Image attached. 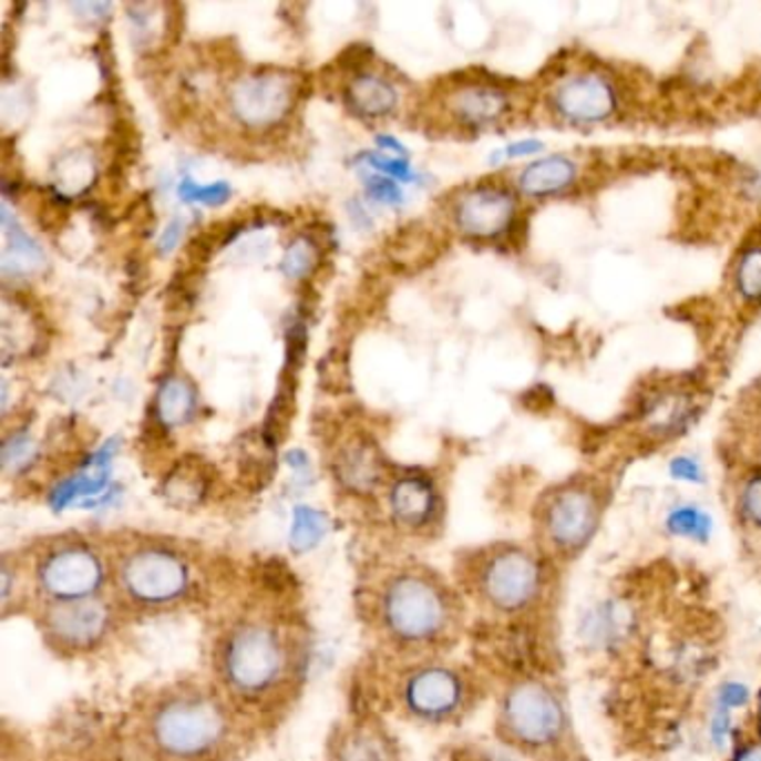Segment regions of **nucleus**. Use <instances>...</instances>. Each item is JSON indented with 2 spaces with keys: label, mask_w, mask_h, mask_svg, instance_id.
I'll return each mask as SVG.
<instances>
[{
  "label": "nucleus",
  "mask_w": 761,
  "mask_h": 761,
  "mask_svg": "<svg viewBox=\"0 0 761 761\" xmlns=\"http://www.w3.org/2000/svg\"><path fill=\"white\" fill-rule=\"evenodd\" d=\"M455 619L459 613L453 594L424 569H404L382 589L380 621L395 644L433 646L453 630Z\"/></svg>",
  "instance_id": "1"
},
{
  "label": "nucleus",
  "mask_w": 761,
  "mask_h": 761,
  "mask_svg": "<svg viewBox=\"0 0 761 761\" xmlns=\"http://www.w3.org/2000/svg\"><path fill=\"white\" fill-rule=\"evenodd\" d=\"M230 717L213 695L179 692L150 717V739L166 759L197 761L210 757L228 737Z\"/></svg>",
  "instance_id": "2"
},
{
  "label": "nucleus",
  "mask_w": 761,
  "mask_h": 761,
  "mask_svg": "<svg viewBox=\"0 0 761 761\" xmlns=\"http://www.w3.org/2000/svg\"><path fill=\"white\" fill-rule=\"evenodd\" d=\"M470 574L479 598L501 615H523L545 596V563L521 545H496L481 552Z\"/></svg>",
  "instance_id": "3"
},
{
  "label": "nucleus",
  "mask_w": 761,
  "mask_h": 761,
  "mask_svg": "<svg viewBox=\"0 0 761 761\" xmlns=\"http://www.w3.org/2000/svg\"><path fill=\"white\" fill-rule=\"evenodd\" d=\"M286 670V646L266 624L235 628L219 652L224 683L241 699H259L279 686Z\"/></svg>",
  "instance_id": "4"
},
{
  "label": "nucleus",
  "mask_w": 761,
  "mask_h": 761,
  "mask_svg": "<svg viewBox=\"0 0 761 761\" xmlns=\"http://www.w3.org/2000/svg\"><path fill=\"white\" fill-rule=\"evenodd\" d=\"M567 712L558 692L538 679L514 683L498 714V730L505 741L523 750L558 748L567 734Z\"/></svg>",
  "instance_id": "5"
},
{
  "label": "nucleus",
  "mask_w": 761,
  "mask_h": 761,
  "mask_svg": "<svg viewBox=\"0 0 761 761\" xmlns=\"http://www.w3.org/2000/svg\"><path fill=\"white\" fill-rule=\"evenodd\" d=\"M603 512L605 498L598 485L569 481L554 487L538 514L545 545L558 556H578L598 534Z\"/></svg>",
  "instance_id": "6"
},
{
  "label": "nucleus",
  "mask_w": 761,
  "mask_h": 761,
  "mask_svg": "<svg viewBox=\"0 0 761 761\" xmlns=\"http://www.w3.org/2000/svg\"><path fill=\"white\" fill-rule=\"evenodd\" d=\"M121 594L143 607H166L182 600L193 585L188 561L168 545H138L116 565Z\"/></svg>",
  "instance_id": "7"
},
{
  "label": "nucleus",
  "mask_w": 761,
  "mask_h": 761,
  "mask_svg": "<svg viewBox=\"0 0 761 761\" xmlns=\"http://www.w3.org/2000/svg\"><path fill=\"white\" fill-rule=\"evenodd\" d=\"M547 103L561 123L589 127L617 116L621 107V90L607 72L585 68L565 72L549 90Z\"/></svg>",
  "instance_id": "8"
},
{
  "label": "nucleus",
  "mask_w": 761,
  "mask_h": 761,
  "mask_svg": "<svg viewBox=\"0 0 761 761\" xmlns=\"http://www.w3.org/2000/svg\"><path fill=\"white\" fill-rule=\"evenodd\" d=\"M37 580L50 603L94 598L105 583V563L88 543H56L39 558Z\"/></svg>",
  "instance_id": "9"
},
{
  "label": "nucleus",
  "mask_w": 761,
  "mask_h": 761,
  "mask_svg": "<svg viewBox=\"0 0 761 761\" xmlns=\"http://www.w3.org/2000/svg\"><path fill=\"white\" fill-rule=\"evenodd\" d=\"M297 101V79L281 70L250 72L237 79L228 90L233 116L250 127L266 130L279 125Z\"/></svg>",
  "instance_id": "10"
},
{
  "label": "nucleus",
  "mask_w": 761,
  "mask_h": 761,
  "mask_svg": "<svg viewBox=\"0 0 761 761\" xmlns=\"http://www.w3.org/2000/svg\"><path fill=\"white\" fill-rule=\"evenodd\" d=\"M402 701L415 719L444 723L465 708L467 681L453 668L422 666L404 679Z\"/></svg>",
  "instance_id": "11"
},
{
  "label": "nucleus",
  "mask_w": 761,
  "mask_h": 761,
  "mask_svg": "<svg viewBox=\"0 0 761 761\" xmlns=\"http://www.w3.org/2000/svg\"><path fill=\"white\" fill-rule=\"evenodd\" d=\"M110 628V607L99 596L50 603L43 633L61 652H88L103 641Z\"/></svg>",
  "instance_id": "12"
},
{
  "label": "nucleus",
  "mask_w": 761,
  "mask_h": 761,
  "mask_svg": "<svg viewBox=\"0 0 761 761\" xmlns=\"http://www.w3.org/2000/svg\"><path fill=\"white\" fill-rule=\"evenodd\" d=\"M518 217L516 195L498 184H481L459 197L453 206V222L465 237L496 241L505 237Z\"/></svg>",
  "instance_id": "13"
},
{
  "label": "nucleus",
  "mask_w": 761,
  "mask_h": 761,
  "mask_svg": "<svg viewBox=\"0 0 761 761\" xmlns=\"http://www.w3.org/2000/svg\"><path fill=\"white\" fill-rule=\"evenodd\" d=\"M446 107L461 125L483 130V127L498 125L510 116L512 96L501 85L472 81V83L453 88L449 92Z\"/></svg>",
  "instance_id": "14"
},
{
  "label": "nucleus",
  "mask_w": 761,
  "mask_h": 761,
  "mask_svg": "<svg viewBox=\"0 0 761 761\" xmlns=\"http://www.w3.org/2000/svg\"><path fill=\"white\" fill-rule=\"evenodd\" d=\"M578 164L567 155H547L527 164L518 179V193L529 199H552L567 195L578 182Z\"/></svg>",
  "instance_id": "15"
},
{
  "label": "nucleus",
  "mask_w": 761,
  "mask_h": 761,
  "mask_svg": "<svg viewBox=\"0 0 761 761\" xmlns=\"http://www.w3.org/2000/svg\"><path fill=\"white\" fill-rule=\"evenodd\" d=\"M393 518L409 529H424L433 523L440 501L433 483L424 476H404L389 492Z\"/></svg>",
  "instance_id": "16"
},
{
  "label": "nucleus",
  "mask_w": 761,
  "mask_h": 761,
  "mask_svg": "<svg viewBox=\"0 0 761 761\" xmlns=\"http://www.w3.org/2000/svg\"><path fill=\"white\" fill-rule=\"evenodd\" d=\"M336 474L347 490L367 494L382 483L384 461L371 440L356 438L340 449L336 461Z\"/></svg>",
  "instance_id": "17"
},
{
  "label": "nucleus",
  "mask_w": 761,
  "mask_h": 761,
  "mask_svg": "<svg viewBox=\"0 0 761 761\" xmlns=\"http://www.w3.org/2000/svg\"><path fill=\"white\" fill-rule=\"evenodd\" d=\"M633 628V615L619 600H600L580 617L578 637L594 650L619 646Z\"/></svg>",
  "instance_id": "18"
},
{
  "label": "nucleus",
  "mask_w": 761,
  "mask_h": 761,
  "mask_svg": "<svg viewBox=\"0 0 761 761\" xmlns=\"http://www.w3.org/2000/svg\"><path fill=\"white\" fill-rule=\"evenodd\" d=\"M116 444L119 440L112 438L107 440L92 459L88 461V465H83L81 472H76L72 479L63 481L54 492H52V505L54 510H63L68 505H72L79 498L85 496H94L99 494L105 485H107V476H110V463L116 453Z\"/></svg>",
  "instance_id": "19"
},
{
  "label": "nucleus",
  "mask_w": 761,
  "mask_h": 761,
  "mask_svg": "<svg viewBox=\"0 0 761 761\" xmlns=\"http://www.w3.org/2000/svg\"><path fill=\"white\" fill-rule=\"evenodd\" d=\"M3 230L8 235L3 259H0L3 275L6 277H30V275H37L39 270H43L45 255H43L41 246L19 226V222L10 213L8 202L3 204Z\"/></svg>",
  "instance_id": "20"
},
{
  "label": "nucleus",
  "mask_w": 761,
  "mask_h": 761,
  "mask_svg": "<svg viewBox=\"0 0 761 761\" xmlns=\"http://www.w3.org/2000/svg\"><path fill=\"white\" fill-rule=\"evenodd\" d=\"M347 103L367 119H382L398 105V90L384 76L360 74L347 88Z\"/></svg>",
  "instance_id": "21"
},
{
  "label": "nucleus",
  "mask_w": 761,
  "mask_h": 761,
  "mask_svg": "<svg viewBox=\"0 0 761 761\" xmlns=\"http://www.w3.org/2000/svg\"><path fill=\"white\" fill-rule=\"evenodd\" d=\"M338 761H398L393 741L378 728H356L338 748Z\"/></svg>",
  "instance_id": "22"
},
{
  "label": "nucleus",
  "mask_w": 761,
  "mask_h": 761,
  "mask_svg": "<svg viewBox=\"0 0 761 761\" xmlns=\"http://www.w3.org/2000/svg\"><path fill=\"white\" fill-rule=\"evenodd\" d=\"M157 418L164 426H179L186 424L195 409H197V395L191 382L184 378H168L157 391Z\"/></svg>",
  "instance_id": "23"
},
{
  "label": "nucleus",
  "mask_w": 761,
  "mask_h": 761,
  "mask_svg": "<svg viewBox=\"0 0 761 761\" xmlns=\"http://www.w3.org/2000/svg\"><path fill=\"white\" fill-rule=\"evenodd\" d=\"M56 188L65 197L85 195L96 182V164L88 150H72L63 155L54 166Z\"/></svg>",
  "instance_id": "24"
},
{
  "label": "nucleus",
  "mask_w": 761,
  "mask_h": 761,
  "mask_svg": "<svg viewBox=\"0 0 761 761\" xmlns=\"http://www.w3.org/2000/svg\"><path fill=\"white\" fill-rule=\"evenodd\" d=\"M208 479L197 461L179 463L164 481V496L177 507H193L204 501Z\"/></svg>",
  "instance_id": "25"
},
{
  "label": "nucleus",
  "mask_w": 761,
  "mask_h": 761,
  "mask_svg": "<svg viewBox=\"0 0 761 761\" xmlns=\"http://www.w3.org/2000/svg\"><path fill=\"white\" fill-rule=\"evenodd\" d=\"M666 532L677 536V538H686V541H695L699 545H706L712 538L714 532V521L712 516L697 507V505H677L666 514Z\"/></svg>",
  "instance_id": "26"
},
{
  "label": "nucleus",
  "mask_w": 761,
  "mask_h": 761,
  "mask_svg": "<svg viewBox=\"0 0 761 761\" xmlns=\"http://www.w3.org/2000/svg\"><path fill=\"white\" fill-rule=\"evenodd\" d=\"M732 281L743 301L761 304V244H752L739 253Z\"/></svg>",
  "instance_id": "27"
},
{
  "label": "nucleus",
  "mask_w": 761,
  "mask_h": 761,
  "mask_svg": "<svg viewBox=\"0 0 761 761\" xmlns=\"http://www.w3.org/2000/svg\"><path fill=\"white\" fill-rule=\"evenodd\" d=\"M329 518L313 507H295L290 527V547L295 552H309L325 538Z\"/></svg>",
  "instance_id": "28"
},
{
  "label": "nucleus",
  "mask_w": 761,
  "mask_h": 761,
  "mask_svg": "<svg viewBox=\"0 0 761 761\" xmlns=\"http://www.w3.org/2000/svg\"><path fill=\"white\" fill-rule=\"evenodd\" d=\"M318 266V246L311 239H295L284 257H281V270L290 279H304L309 277Z\"/></svg>",
  "instance_id": "29"
},
{
  "label": "nucleus",
  "mask_w": 761,
  "mask_h": 761,
  "mask_svg": "<svg viewBox=\"0 0 761 761\" xmlns=\"http://www.w3.org/2000/svg\"><path fill=\"white\" fill-rule=\"evenodd\" d=\"M39 455V444L30 433H14L3 444V467L10 474L25 472Z\"/></svg>",
  "instance_id": "30"
},
{
  "label": "nucleus",
  "mask_w": 761,
  "mask_h": 761,
  "mask_svg": "<svg viewBox=\"0 0 761 761\" xmlns=\"http://www.w3.org/2000/svg\"><path fill=\"white\" fill-rule=\"evenodd\" d=\"M737 510L745 525L761 529V467L743 479L737 496Z\"/></svg>",
  "instance_id": "31"
},
{
  "label": "nucleus",
  "mask_w": 761,
  "mask_h": 761,
  "mask_svg": "<svg viewBox=\"0 0 761 761\" xmlns=\"http://www.w3.org/2000/svg\"><path fill=\"white\" fill-rule=\"evenodd\" d=\"M233 191L226 182H217V184H208V186H199L193 179H184L179 184V197L188 204H204V206H222L230 199Z\"/></svg>",
  "instance_id": "32"
},
{
  "label": "nucleus",
  "mask_w": 761,
  "mask_h": 761,
  "mask_svg": "<svg viewBox=\"0 0 761 761\" xmlns=\"http://www.w3.org/2000/svg\"><path fill=\"white\" fill-rule=\"evenodd\" d=\"M369 160L367 164L378 171L380 175L393 179V182H413V171L404 157H391V155H364Z\"/></svg>",
  "instance_id": "33"
},
{
  "label": "nucleus",
  "mask_w": 761,
  "mask_h": 761,
  "mask_svg": "<svg viewBox=\"0 0 761 761\" xmlns=\"http://www.w3.org/2000/svg\"><path fill=\"white\" fill-rule=\"evenodd\" d=\"M752 699V692L748 688V683L743 681H723L719 688H717V695H714V706H721L730 712L734 710H741L750 703Z\"/></svg>",
  "instance_id": "34"
},
{
  "label": "nucleus",
  "mask_w": 761,
  "mask_h": 761,
  "mask_svg": "<svg viewBox=\"0 0 761 761\" xmlns=\"http://www.w3.org/2000/svg\"><path fill=\"white\" fill-rule=\"evenodd\" d=\"M364 186H367V193L382 204L400 206L404 202V195H402V188L398 186V182H393L384 175H364Z\"/></svg>",
  "instance_id": "35"
},
{
  "label": "nucleus",
  "mask_w": 761,
  "mask_h": 761,
  "mask_svg": "<svg viewBox=\"0 0 761 761\" xmlns=\"http://www.w3.org/2000/svg\"><path fill=\"white\" fill-rule=\"evenodd\" d=\"M708 734H710V743H712L717 750H723V748L732 741V734H734L732 712L726 710V708H721V706H714V703H712V714H710Z\"/></svg>",
  "instance_id": "36"
},
{
  "label": "nucleus",
  "mask_w": 761,
  "mask_h": 761,
  "mask_svg": "<svg viewBox=\"0 0 761 761\" xmlns=\"http://www.w3.org/2000/svg\"><path fill=\"white\" fill-rule=\"evenodd\" d=\"M668 474L686 485H701L706 481V472L701 467V463L692 455H677V459L670 461Z\"/></svg>",
  "instance_id": "37"
},
{
  "label": "nucleus",
  "mask_w": 761,
  "mask_h": 761,
  "mask_svg": "<svg viewBox=\"0 0 761 761\" xmlns=\"http://www.w3.org/2000/svg\"><path fill=\"white\" fill-rule=\"evenodd\" d=\"M184 230H186V222L182 217H175L173 222H168V226L160 235V244H157L160 253L171 255L179 246V241L184 237Z\"/></svg>",
  "instance_id": "38"
},
{
  "label": "nucleus",
  "mask_w": 761,
  "mask_h": 761,
  "mask_svg": "<svg viewBox=\"0 0 761 761\" xmlns=\"http://www.w3.org/2000/svg\"><path fill=\"white\" fill-rule=\"evenodd\" d=\"M543 150V143L536 141V138H527V141H516V143H510L501 155L507 157V160H516V157H532L536 155V152Z\"/></svg>",
  "instance_id": "39"
},
{
  "label": "nucleus",
  "mask_w": 761,
  "mask_h": 761,
  "mask_svg": "<svg viewBox=\"0 0 761 761\" xmlns=\"http://www.w3.org/2000/svg\"><path fill=\"white\" fill-rule=\"evenodd\" d=\"M730 761H761V745L752 741L737 743Z\"/></svg>",
  "instance_id": "40"
},
{
  "label": "nucleus",
  "mask_w": 761,
  "mask_h": 761,
  "mask_svg": "<svg viewBox=\"0 0 761 761\" xmlns=\"http://www.w3.org/2000/svg\"><path fill=\"white\" fill-rule=\"evenodd\" d=\"M376 141H378V145H380L382 150L389 152L391 157H407V150H404V145H402L398 138L387 136V134H380Z\"/></svg>",
  "instance_id": "41"
},
{
  "label": "nucleus",
  "mask_w": 761,
  "mask_h": 761,
  "mask_svg": "<svg viewBox=\"0 0 761 761\" xmlns=\"http://www.w3.org/2000/svg\"><path fill=\"white\" fill-rule=\"evenodd\" d=\"M465 761H514V759H512V757H507V754H498V752H490V750H485L483 754L470 757V759H465Z\"/></svg>",
  "instance_id": "42"
},
{
  "label": "nucleus",
  "mask_w": 761,
  "mask_h": 761,
  "mask_svg": "<svg viewBox=\"0 0 761 761\" xmlns=\"http://www.w3.org/2000/svg\"><path fill=\"white\" fill-rule=\"evenodd\" d=\"M556 761H585V759H580V757H576V759H556Z\"/></svg>",
  "instance_id": "43"
},
{
  "label": "nucleus",
  "mask_w": 761,
  "mask_h": 761,
  "mask_svg": "<svg viewBox=\"0 0 761 761\" xmlns=\"http://www.w3.org/2000/svg\"><path fill=\"white\" fill-rule=\"evenodd\" d=\"M759 719H761V692H759Z\"/></svg>",
  "instance_id": "44"
}]
</instances>
